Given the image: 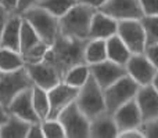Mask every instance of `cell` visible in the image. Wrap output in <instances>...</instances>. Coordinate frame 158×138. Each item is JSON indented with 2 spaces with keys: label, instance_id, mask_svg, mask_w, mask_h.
<instances>
[{
  "label": "cell",
  "instance_id": "obj_35",
  "mask_svg": "<svg viewBox=\"0 0 158 138\" xmlns=\"http://www.w3.org/2000/svg\"><path fill=\"white\" fill-rule=\"evenodd\" d=\"M117 138H144L142 130L139 128H129V130H123L118 133Z\"/></svg>",
  "mask_w": 158,
  "mask_h": 138
},
{
  "label": "cell",
  "instance_id": "obj_15",
  "mask_svg": "<svg viewBox=\"0 0 158 138\" xmlns=\"http://www.w3.org/2000/svg\"><path fill=\"white\" fill-rule=\"evenodd\" d=\"M8 112L10 115L18 116L21 119L27 120L29 123H35V122H42L39 119L38 113H36L35 108H33V102H32V87L27 89L24 91H21L8 105Z\"/></svg>",
  "mask_w": 158,
  "mask_h": 138
},
{
  "label": "cell",
  "instance_id": "obj_25",
  "mask_svg": "<svg viewBox=\"0 0 158 138\" xmlns=\"http://www.w3.org/2000/svg\"><path fill=\"white\" fill-rule=\"evenodd\" d=\"M40 37L36 33V30L32 28V25L27 21L25 18H22L21 24V35H19V53L22 55L27 51H29L33 46H36L38 43H40Z\"/></svg>",
  "mask_w": 158,
  "mask_h": 138
},
{
  "label": "cell",
  "instance_id": "obj_29",
  "mask_svg": "<svg viewBox=\"0 0 158 138\" xmlns=\"http://www.w3.org/2000/svg\"><path fill=\"white\" fill-rule=\"evenodd\" d=\"M42 130L44 138H64L65 131L58 119H44L42 120Z\"/></svg>",
  "mask_w": 158,
  "mask_h": 138
},
{
  "label": "cell",
  "instance_id": "obj_40",
  "mask_svg": "<svg viewBox=\"0 0 158 138\" xmlns=\"http://www.w3.org/2000/svg\"><path fill=\"white\" fill-rule=\"evenodd\" d=\"M8 117H10V112H8V109L0 104V126H2L3 123L7 122Z\"/></svg>",
  "mask_w": 158,
  "mask_h": 138
},
{
  "label": "cell",
  "instance_id": "obj_9",
  "mask_svg": "<svg viewBox=\"0 0 158 138\" xmlns=\"http://www.w3.org/2000/svg\"><path fill=\"white\" fill-rule=\"evenodd\" d=\"M79 89L72 87L69 84L64 83L63 80L57 83L54 87L47 90L49 95V104H50V112L47 119H57L58 115L64 111L68 105L75 102L78 97Z\"/></svg>",
  "mask_w": 158,
  "mask_h": 138
},
{
  "label": "cell",
  "instance_id": "obj_4",
  "mask_svg": "<svg viewBox=\"0 0 158 138\" xmlns=\"http://www.w3.org/2000/svg\"><path fill=\"white\" fill-rule=\"evenodd\" d=\"M21 15L32 25V28L36 30L42 41H44L49 46H52L56 41L58 33H60V25H58L57 17H54L53 14H50L49 11H46L39 6H33Z\"/></svg>",
  "mask_w": 158,
  "mask_h": 138
},
{
  "label": "cell",
  "instance_id": "obj_42",
  "mask_svg": "<svg viewBox=\"0 0 158 138\" xmlns=\"http://www.w3.org/2000/svg\"><path fill=\"white\" fill-rule=\"evenodd\" d=\"M2 8H3V7H2V0H0V10H2Z\"/></svg>",
  "mask_w": 158,
  "mask_h": 138
},
{
  "label": "cell",
  "instance_id": "obj_18",
  "mask_svg": "<svg viewBox=\"0 0 158 138\" xmlns=\"http://www.w3.org/2000/svg\"><path fill=\"white\" fill-rule=\"evenodd\" d=\"M21 24H22V15L17 13H11L6 21L4 29L2 33V40H0V47L4 49H11L19 51V35H21Z\"/></svg>",
  "mask_w": 158,
  "mask_h": 138
},
{
  "label": "cell",
  "instance_id": "obj_8",
  "mask_svg": "<svg viewBox=\"0 0 158 138\" xmlns=\"http://www.w3.org/2000/svg\"><path fill=\"white\" fill-rule=\"evenodd\" d=\"M117 35L128 46L132 54H140L146 50V32L140 19H123L118 21Z\"/></svg>",
  "mask_w": 158,
  "mask_h": 138
},
{
  "label": "cell",
  "instance_id": "obj_30",
  "mask_svg": "<svg viewBox=\"0 0 158 138\" xmlns=\"http://www.w3.org/2000/svg\"><path fill=\"white\" fill-rule=\"evenodd\" d=\"M50 46L46 44L44 41H40L36 46H33L29 51H27L22 57L25 60V64H35V62H40V61L44 60L47 51H49Z\"/></svg>",
  "mask_w": 158,
  "mask_h": 138
},
{
  "label": "cell",
  "instance_id": "obj_21",
  "mask_svg": "<svg viewBox=\"0 0 158 138\" xmlns=\"http://www.w3.org/2000/svg\"><path fill=\"white\" fill-rule=\"evenodd\" d=\"M29 122L10 115L7 122L0 126V138H27Z\"/></svg>",
  "mask_w": 158,
  "mask_h": 138
},
{
  "label": "cell",
  "instance_id": "obj_7",
  "mask_svg": "<svg viewBox=\"0 0 158 138\" xmlns=\"http://www.w3.org/2000/svg\"><path fill=\"white\" fill-rule=\"evenodd\" d=\"M61 122L65 131V137L68 138H87L89 137L90 120L78 108L77 102L68 105L57 117Z\"/></svg>",
  "mask_w": 158,
  "mask_h": 138
},
{
  "label": "cell",
  "instance_id": "obj_6",
  "mask_svg": "<svg viewBox=\"0 0 158 138\" xmlns=\"http://www.w3.org/2000/svg\"><path fill=\"white\" fill-rule=\"evenodd\" d=\"M33 86L27 69L21 68L13 72H2L0 73V104L8 108L10 102L27 89Z\"/></svg>",
  "mask_w": 158,
  "mask_h": 138
},
{
  "label": "cell",
  "instance_id": "obj_16",
  "mask_svg": "<svg viewBox=\"0 0 158 138\" xmlns=\"http://www.w3.org/2000/svg\"><path fill=\"white\" fill-rule=\"evenodd\" d=\"M135 100L140 109L143 122L158 117V91L151 84L140 86Z\"/></svg>",
  "mask_w": 158,
  "mask_h": 138
},
{
  "label": "cell",
  "instance_id": "obj_37",
  "mask_svg": "<svg viewBox=\"0 0 158 138\" xmlns=\"http://www.w3.org/2000/svg\"><path fill=\"white\" fill-rule=\"evenodd\" d=\"M17 4H18V0H2V7L10 14L17 13Z\"/></svg>",
  "mask_w": 158,
  "mask_h": 138
},
{
  "label": "cell",
  "instance_id": "obj_39",
  "mask_svg": "<svg viewBox=\"0 0 158 138\" xmlns=\"http://www.w3.org/2000/svg\"><path fill=\"white\" fill-rule=\"evenodd\" d=\"M79 2L85 3V4H87V6H90V7H93V8L97 10V8H100L107 0H79Z\"/></svg>",
  "mask_w": 158,
  "mask_h": 138
},
{
  "label": "cell",
  "instance_id": "obj_5",
  "mask_svg": "<svg viewBox=\"0 0 158 138\" xmlns=\"http://www.w3.org/2000/svg\"><path fill=\"white\" fill-rule=\"evenodd\" d=\"M140 86L129 75H125L104 89V100H106V109L108 113H114L121 105L125 102L133 100L139 91Z\"/></svg>",
  "mask_w": 158,
  "mask_h": 138
},
{
  "label": "cell",
  "instance_id": "obj_38",
  "mask_svg": "<svg viewBox=\"0 0 158 138\" xmlns=\"http://www.w3.org/2000/svg\"><path fill=\"white\" fill-rule=\"evenodd\" d=\"M8 15H10V13H7L4 8L0 10V40H2V33H3V29H4V25H6Z\"/></svg>",
  "mask_w": 158,
  "mask_h": 138
},
{
  "label": "cell",
  "instance_id": "obj_14",
  "mask_svg": "<svg viewBox=\"0 0 158 138\" xmlns=\"http://www.w3.org/2000/svg\"><path fill=\"white\" fill-rule=\"evenodd\" d=\"M112 117L117 123L118 133L123 130H129V128H139L143 123L142 113H140V109L135 98L121 105L112 113Z\"/></svg>",
  "mask_w": 158,
  "mask_h": 138
},
{
  "label": "cell",
  "instance_id": "obj_27",
  "mask_svg": "<svg viewBox=\"0 0 158 138\" xmlns=\"http://www.w3.org/2000/svg\"><path fill=\"white\" fill-rule=\"evenodd\" d=\"M78 2L79 0H38V4L36 6L44 8L46 11H49L50 14H53L57 18H61Z\"/></svg>",
  "mask_w": 158,
  "mask_h": 138
},
{
  "label": "cell",
  "instance_id": "obj_13",
  "mask_svg": "<svg viewBox=\"0 0 158 138\" xmlns=\"http://www.w3.org/2000/svg\"><path fill=\"white\" fill-rule=\"evenodd\" d=\"M89 66H90V75L94 77V80L97 81L98 86L103 90L107 89L108 86H111L117 80H119L125 75H128L125 66L119 65L117 62H112L108 58L98 64L89 65Z\"/></svg>",
  "mask_w": 158,
  "mask_h": 138
},
{
  "label": "cell",
  "instance_id": "obj_33",
  "mask_svg": "<svg viewBox=\"0 0 158 138\" xmlns=\"http://www.w3.org/2000/svg\"><path fill=\"white\" fill-rule=\"evenodd\" d=\"M144 54H146V57L151 61V64H153V65L157 68V70H158V43L146 46Z\"/></svg>",
  "mask_w": 158,
  "mask_h": 138
},
{
  "label": "cell",
  "instance_id": "obj_28",
  "mask_svg": "<svg viewBox=\"0 0 158 138\" xmlns=\"http://www.w3.org/2000/svg\"><path fill=\"white\" fill-rule=\"evenodd\" d=\"M142 24L146 32V43H158V15H144L142 17Z\"/></svg>",
  "mask_w": 158,
  "mask_h": 138
},
{
  "label": "cell",
  "instance_id": "obj_20",
  "mask_svg": "<svg viewBox=\"0 0 158 138\" xmlns=\"http://www.w3.org/2000/svg\"><path fill=\"white\" fill-rule=\"evenodd\" d=\"M107 43V58L112 62H117L119 65L125 66L126 62L129 61L132 53L128 49L123 40L118 35H114L106 40Z\"/></svg>",
  "mask_w": 158,
  "mask_h": 138
},
{
  "label": "cell",
  "instance_id": "obj_31",
  "mask_svg": "<svg viewBox=\"0 0 158 138\" xmlns=\"http://www.w3.org/2000/svg\"><path fill=\"white\" fill-rule=\"evenodd\" d=\"M140 130L144 138H158V117L143 122Z\"/></svg>",
  "mask_w": 158,
  "mask_h": 138
},
{
  "label": "cell",
  "instance_id": "obj_24",
  "mask_svg": "<svg viewBox=\"0 0 158 138\" xmlns=\"http://www.w3.org/2000/svg\"><path fill=\"white\" fill-rule=\"evenodd\" d=\"M89 77H90V66L86 62H82L78 64V65L71 66L67 70L63 76V81L72 87L81 89Z\"/></svg>",
  "mask_w": 158,
  "mask_h": 138
},
{
  "label": "cell",
  "instance_id": "obj_3",
  "mask_svg": "<svg viewBox=\"0 0 158 138\" xmlns=\"http://www.w3.org/2000/svg\"><path fill=\"white\" fill-rule=\"evenodd\" d=\"M75 102H77L78 108L87 116L89 120L107 112L104 90L98 86V83L94 80V77L92 75L87 79L86 83L79 89Z\"/></svg>",
  "mask_w": 158,
  "mask_h": 138
},
{
  "label": "cell",
  "instance_id": "obj_12",
  "mask_svg": "<svg viewBox=\"0 0 158 138\" xmlns=\"http://www.w3.org/2000/svg\"><path fill=\"white\" fill-rule=\"evenodd\" d=\"M126 73L136 81L139 86L151 84L154 76L157 73V68L151 64V61L146 57L144 53L132 54L129 61L125 65Z\"/></svg>",
  "mask_w": 158,
  "mask_h": 138
},
{
  "label": "cell",
  "instance_id": "obj_19",
  "mask_svg": "<svg viewBox=\"0 0 158 138\" xmlns=\"http://www.w3.org/2000/svg\"><path fill=\"white\" fill-rule=\"evenodd\" d=\"M118 127L111 113L104 112L90 120L89 137L90 138H117Z\"/></svg>",
  "mask_w": 158,
  "mask_h": 138
},
{
  "label": "cell",
  "instance_id": "obj_36",
  "mask_svg": "<svg viewBox=\"0 0 158 138\" xmlns=\"http://www.w3.org/2000/svg\"><path fill=\"white\" fill-rule=\"evenodd\" d=\"M38 4V0H18V4H17V14H24L27 10H29L31 7Z\"/></svg>",
  "mask_w": 158,
  "mask_h": 138
},
{
  "label": "cell",
  "instance_id": "obj_32",
  "mask_svg": "<svg viewBox=\"0 0 158 138\" xmlns=\"http://www.w3.org/2000/svg\"><path fill=\"white\" fill-rule=\"evenodd\" d=\"M143 17L144 15H158V0H140Z\"/></svg>",
  "mask_w": 158,
  "mask_h": 138
},
{
  "label": "cell",
  "instance_id": "obj_2",
  "mask_svg": "<svg viewBox=\"0 0 158 138\" xmlns=\"http://www.w3.org/2000/svg\"><path fill=\"white\" fill-rule=\"evenodd\" d=\"M94 13L96 8L78 2L68 13L58 18L60 35L78 40H89L90 22Z\"/></svg>",
  "mask_w": 158,
  "mask_h": 138
},
{
  "label": "cell",
  "instance_id": "obj_1",
  "mask_svg": "<svg viewBox=\"0 0 158 138\" xmlns=\"http://www.w3.org/2000/svg\"><path fill=\"white\" fill-rule=\"evenodd\" d=\"M86 41L87 40L65 37L58 33L56 41L50 46L49 51L44 57V61L54 65L61 73V76H64V73L71 66L85 62L83 51Z\"/></svg>",
  "mask_w": 158,
  "mask_h": 138
},
{
  "label": "cell",
  "instance_id": "obj_23",
  "mask_svg": "<svg viewBox=\"0 0 158 138\" xmlns=\"http://www.w3.org/2000/svg\"><path fill=\"white\" fill-rule=\"evenodd\" d=\"M25 66V60L19 51L0 47V72H13Z\"/></svg>",
  "mask_w": 158,
  "mask_h": 138
},
{
  "label": "cell",
  "instance_id": "obj_22",
  "mask_svg": "<svg viewBox=\"0 0 158 138\" xmlns=\"http://www.w3.org/2000/svg\"><path fill=\"white\" fill-rule=\"evenodd\" d=\"M85 62L87 65H94L107 60V43L103 39H89L85 44L83 51Z\"/></svg>",
  "mask_w": 158,
  "mask_h": 138
},
{
  "label": "cell",
  "instance_id": "obj_17",
  "mask_svg": "<svg viewBox=\"0 0 158 138\" xmlns=\"http://www.w3.org/2000/svg\"><path fill=\"white\" fill-rule=\"evenodd\" d=\"M118 32V21L107 14L96 10L90 22L89 39H103L107 40L108 37L117 35Z\"/></svg>",
  "mask_w": 158,
  "mask_h": 138
},
{
  "label": "cell",
  "instance_id": "obj_41",
  "mask_svg": "<svg viewBox=\"0 0 158 138\" xmlns=\"http://www.w3.org/2000/svg\"><path fill=\"white\" fill-rule=\"evenodd\" d=\"M151 86L154 87V89L158 91V70H157V73H156V76H154V79H153V81H151Z\"/></svg>",
  "mask_w": 158,
  "mask_h": 138
},
{
  "label": "cell",
  "instance_id": "obj_43",
  "mask_svg": "<svg viewBox=\"0 0 158 138\" xmlns=\"http://www.w3.org/2000/svg\"><path fill=\"white\" fill-rule=\"evenodd\" d=\"M0 73H2V72H0Z\"/></svg>",
  "mask_w": 158,
  "mask_h": 138
},
{
  "label": "cell",
  "instance_id": "obj_11",
  "mask_svg": "<svg viewBox=\"0 0 158 138\" xmlns=\"http://www.w3.org/2000/svg\"><path fill=\"white\" fill-rule=\"evenodd\" d=\"M97 10L115 18L117 21L140 19L143 17L140 0H107Z\"/></svg>",
  "mask_w": 158,
  "mask_h": 138
},
{
  "label": "cell",
  "instance_id": "obj_34",
  "mask_svg": "<svg viewBox=\"0 0 158 138\" xmlns=\"http://www.w3.org/2000/svg\"><path fill=\"white\" fill-rule=\"evenodd\" d=\"M27 137H28V138H44L43 130H42V122L31 123V124H29V128H28Z\"/></svg>",
  "mask_w": 158,
  "mask_h": 138
},
{
  "label": "cell",
  "instance_id": "obj_10",
  "mask_svg": "<svg viewBox=\"0 0 158 138\" xmlns=\"http://www.w3.org/2000/svg\"><path fill=\"white\" fill-rule=\"evenodd\" d=\"M25 69L32 83L44 90H50L63 80V76L58 72V69L44 60L35 64H25Z\"/></svg>",
  "mask_w": 158,
  "mask_h": 138
},
{
  "label": "cell",
  "instance_id": "obj_26",
  "mask_svg": "<svg viewBox=\"0 0 158 138\" xmlns=\"http://www.w3.org/2000/svg\"><path fill=\"white\" fill-rule=\"evenodd\" d=\"M32 102H33V108H35L39 119L40 120L47 119V117H49V112H50L47 90L33 84L32 86Z\"/></svg>",
  "mask_w": 158,
  "mask_h": 138
}]
</instances>
